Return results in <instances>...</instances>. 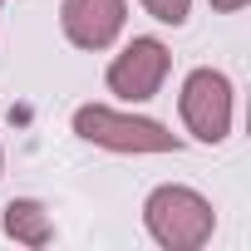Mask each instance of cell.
I'll list each match as a JSON object with an SVG mask.
<instances>
[{
    "label": "cell",
    "instance_id": "277c9868",
    "mask_svg": "<svg viewBox=\"0 0 251 251\" xmlns=\"http://www.w3.org/2000/svg\"><path fill=\"white\" fill-rule=\"evenodd\" d=\"M168 45L163 40H133V45H123V54H113V64H108V89L118 94V99H128V103H143V99H153L158 89H163V79H168Z\"/></svg>",
    "mask_w": 251,
    "mask_h": 251
},
{
    "label": "cell",
    "instance_id": "8992f818",
    "mask_svg": "<svg viewBox=\"0 0 251 251\" xmlns=\"http://www.w3.org/2000/svg\"><path fill=\"white\" fill-rule=\"evenodd\" d=\"M5 236H15L20 246H50L54 241V222L35 197H15L5 207Z\"/></svg>",
    "mask_w": 251,
    "mask_h": 251
},
{
    "label": "cell",
    "instance_id": "5b68a950",
    "mask_svg": "<svg viewBox=\"0 0 251 251\" xmlns=\"http://www.w3.org/2000/svg\"><path fill=\"white\" fill-rule=\"evenodd\" d=\"M64 40L79 50H108L123 30V0H64Z\"/></svg>",
    "mask_w": 251,
    "mask_h": 251
},
{
    "label": "cell",
    "instance_id": "6da1fadb",
    "mask_svg": "<svg viewBox=\"0 0 251 251\" xmlns=\"http://www.w3.org/2000/svg\"><path fill=\"white\" fill-rule=\"evenodd\" d=\"M143 226H148V236H153L158 246H168V251H197V246H207V236H212V226H217V212H212V202H207L202 192L168 182V187H153V192H148V202H143Z\"/></svg>",
    "mask_w": 251,
    "mask_h": 251
},
{
    "label": "cell",
    "instance_id": "ba28073f",
    "mask_svg": "<svg viewBox=\"0 0 251 251\" xmlns=\"http://www.w3.org/2000/svg\"><path fill=\"white\" fill-rule=\"evenodd\" d=\"M246 0H212V10H222V15H231V10H241Z\"/></svg>",
    "mask_w": 251,
    "mask_h": 251
},
{
    "label": "cell",
    "instance_id": "3957f363",
    "mask_svg": "<svg viewBox=\"0 0 251 251\" xmlns=\"http://www.w3.org/2000/svg\"><path fill=\"white\" fill-rule=\"evenodd\" d=\"M182 123L202 143H222L231 133V79L217 69H192L182 84Z\"/></svg>",
    "mask_w": 251,
    "mask_h": 251
},
{
    "label": "cell",
    "instance_id": "52a82bcc",
    "mask_svg": "<svg viewBox=\"0 0 251 251\" xmlns=\"http://www.w3.org/2000/svg\"><path fill=\"white\" fill-rule=\"evenodd\" d=\"M143 10L163 25H187V10H192V0H143Z\"/></svg>",
    "mask_w": 251,
    "mask_h": 251
},
{
    "label": "cell",
    "instance_id": "7a4b0ae2",
    "mask_svg": "<svg viewBox=\"0 0 251 251\" xmlns=\"http://www.w3.org/2000/svg\"><path fill=\"white\" fill-rule=\"evenodd\" d=\"M74 133L94 148L108 153H177V133H168L153 118H133V113H113L103 103H84L74 108Z\"/></svg>",
    "mask_w": 251,
    "mask_h": 251
}]
</instances>
